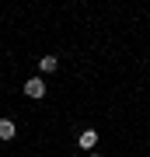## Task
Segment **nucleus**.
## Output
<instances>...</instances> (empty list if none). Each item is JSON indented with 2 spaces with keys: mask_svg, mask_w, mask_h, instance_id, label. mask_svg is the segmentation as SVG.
I'll return each mask as SVG.
<instances>
[{
  "mask_svg": "<svg viewBox=\"0 0 150 157\" xmlns=\"http://www.w3.org/2000/svg\"><path fill=\"white\" fill-rule=\"evenodd\" d=\"M14 133H17V126L11 119H0V140H14Z\"/></svg>",
  "mask_w": 150,
  "mask_h": 157,
  "instance_id": "7ed1b4c3",
  "label": "nucleus"
},
{
  "mask_svg": "<svg viewBox=\"0 0 150 157\" xmlns=\"http://www.w3.org/2000/svg\"><path fill=\"white\" fill-rule=\"evenodd\" d=\"M25 94H28V98H45V80H42V77H32V80L25 84Z\"/></svg>",
  "mask_w": 150,
  "mask_h": 157,
  "instance_id": "f257e3e1",
  "label": "nucleus"
},
{
  "mask_svg": "<svg viewBox=\"0 0 150 157\" xmlns=\"http://www.w3.org/2000/svg\"><path fill=\"white\" fill-rule=\"evenodd\" d=\"M56 67H60V59H56V56H42V59H39V70H42V73H52Z\"/></svg>",
  "mask_w": 150,
  "mask_h": 157,
  "instance_id": "20e7f679",
  "label": "nucleus"
},
{
  "mask_svg": "<svg viewBox=\"0 0 150 157\" xmlns=\"http://www.w3.org/2000/svg\"><path fill=\"white\" fill-rule=\"evenodd\" d=\"M91 157H101V154H91Z\"/></svg>",
  "mask_w": 150,
  "mask_h": 157,
  "instance_id": "39448f33",
  "label": "nucleus"
},
{
  "mask_svg": "<svg viewBox=\"0 0 150 157\" xmlns=\"http://www.w3.org/2000/svg\"><path fill=\"white\" fill-rule=\"evenodd\" d=\"M77 147H80V150H94V147H98V133H94V129H84V133L77 136Z\"/></svg>",
  "mask_w": 150,
  "mask_h": 157,
  "instance_id": "f03ea898",
  "label": "nucleus"
}]
</instances>
